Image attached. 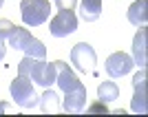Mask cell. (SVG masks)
Segmentation results:
<instances>
[{
  "instance_id": "cell-17",
  "label": "cell",
  "mask_w": 148,
  "mask_h": 117,
  "mask_svg": "<svg viewBox=\"0 0 148 117\" xmlns=\"http://www.w3.org/2000/svg\"><path fill=\"white\" fill-rule=\"evenodd\" d=\"M53 5L60 11H73L75 7H77V0H53Z\"/></svg>"
},
{
  "instance_id": "cell-18",
  "label": "cell",
  "mask_w": 148,
  "mask_h": 117,
  "mask_svg": "<svg viewBox=\"0 0 148 117\" xmlns=\"http://www.w3.org/2000/svg\"><path fill=\"white\" fill-rule=\"evenodd\" d=\"M88 113H108V108H106V102H102V104H93V106H88Z\"/></svg>"
},
{
  "instance_id": "cell-4",
  "label": "cell",
  "mask_w": 148,
  "mask_h": 117,
  "mask_svg": "<svg viewBox=\"0 0 148 117\" xmlns=\"http://www.w3.org/2000/svg\"><path fill=\"white\" fill-rule=\"evenodd\" d=\"M9 91H11V97L13 102L20 106V108H33V106L38 104V93L36 88H33V82L27 77V75H20L11 82V86H9Z\"/></svg>"
},
{
  "instance_id": "cell-12",
  "label": "cell",
  "mask_w": 148,
  "mask_h": 117,
  "mask_svg": "<svg viewBox=\"0 0 148 117\" xmlns=\"http://www.w3.org/2000/svg\"><path fill=\"white\" fill-rule=\"evenodd\" d=\"M148 0H137V2H133V5L128 7V11H126V16H128V22L135 27H146L148 22Z\"/></svg>"
},
{
  "instance_id": "cell-19",
  "label": "cell",
  "mask_w": 148,
  "mask_h": 117,
  "mask_svg": "<svg viewBox=\"0 0 148 117\" xmlns=\"http://www.w3.org/2000/svg\"><path fill=\"white\" fill-rule=\"evenodd\" d=\"M5 53H7V47H5V40H0V62L5 60Z\"/></svg>"
},
{
  "instance_id": "cell-10",
  "label": "cell",
  "mask_w": 148,
  "mask_h": 117,
  "mask_svg": "<svg viewBox=\"0 0 148 117\" xmlns=\"http://www.w3.org/2000/svg\"><path fill=\"white\" fill-rule=\"evenodd\" d=\"M66 97H64V102H62V111L64 113H73V115H77V113H82L84 108H86V86H80L75 88V91H69L64 93Z\"/></svg>"
},
{
  "instance_id": "cell-15",
  "label": "cell",
  "mask_w": 148,
  "mask_h": 117,
  "mask_svg": "<svg viewBox=\"0 0 148 117\" xmlns=\"http://www.w3.org/2000/svg\"><path fill=\"white\" fill-rule=\"evenodd\" d=\"M38 104H40L42 113H58L60 111V97H58L56 91H44L42 97L38 99Z\"/></svg>"
},
{
  "instance_id": "cell-6",
  "label": "cell",
  "mask_w": 148,
  "mask_h": 117,
  "mask_svg": "<svg viewBox=\"0 0 148 117\" xmlns=\"http://www.w3.org/2000/svg\"><path fill=\"white\" fill-rule=\"evenodd\" d=\"M49 31L53 38H66L77 31V18L73 11H58L56 18H51Z\"/></svg>"
},
{
  "instance_id": "cell-16",
  "label": "cell",
  "mask_w": 148,
  "mask_h": 117,
  "mask_svg": "<svg viewBox=\"0 0 148 117\" xmlns=\"http://www.w3.org/2000/svg\"><path fill=\"white\" fill-rule=\"evenodd\" d=\"M13 29H16L13 22H9V20H0V40H7V38L13 33Z\"/></svg>"
},
{
  "instance_id": "cell-9",
  "label": "cell",
  "mask_w": 148,
  "mask_h": 117,
  "mask_svg": "<svg viewBox=\"0 0 148 117\" xmlns=\"http://www.w3.org/2000/svg\"><path fill=\"white\" fill-rule=\"evenodd\" d=\"M133 88H135V95H133V102H130V111L133 113H146V68H139V73L133 77Z\"/></svg>"
},
{
  "instance_id": "cell-3",
  "label": "cell",
  "mask_w": 148,
  "mask_h": 117,
  "mask_svg": "<svg viewBox=\"0 0 148 117\" xmlns=\"http://www.w3.org/2000/svg\"><path fill=\"white\" fill-rule=\"evenodd\" d=\"M20 16L27 27H40L51 16L49 0H20Z\"/></svg>"
},
{
  "instance_id": "cell-5",
  "label": "cell",
  "mask_w": 148,
  "mask_h": 117,
  "mask_svg": "<svg viewBox=\"0 0 148 117\" xmlns=\"http://www.w3.org/2000/svg\"><path fill=\"white\" fill-rule=\"evenodd\" d=\"M71 62L80 73H93L97 64V53L88 42H77L71 49Z\"/></svg>"
},
{
  "instance_id": "cell-20",
  "label": "cell",
  "mask_w": 148,
  "mask_h": 117,
  "mask_svg": "<svg viewBox=\"0 0 148 117\" xmlns=\"http://www.w3.org/2000/svg\"><path fill=\"white\" fill-rule=\"evenodd\" d=\"M2 2H5V0H0V7H2Z\"/></svg>"
},
{
  "instance_id": "cell-13",
  "label": "cell",
  "mask_w": 148,
  "mask_h": 117,
  "mask_svg": "<svg viewBox=\"0 0 148 117\" xmlns=\"http://www.w3.org/2000/svg\"><path fill=\"white\" fill-rule=\"evenodd\" d=\"M102 13V0H82L80 16L84 22H95Z\"/></svg>"
},
{
  "instance_id": "cell-7",
  "label": "cell",
  "mask_w": 148,
  "mask_h": 117,
  "mask_svg": "<svg viewBox=\"0 0 148 117\" xmlns=\"http://www.w3.org/2000/svg\"><path fill=\"white\" fill-rule=\"evenodd\" d=\"M133 66H135L133 57L122 53V51L108 55V60H106V73H108V77H124V75H128L133 71Z\"/></svg>"
},
{
  "instance_id": "cell-8",
  "label": "cell",
  "mask_w": 148,
  "mask_h": 117,
  "mask_svg": "<svg viewBox=\"0 0 148 117\" xmlns=\"http://www.w3.org/2000/svg\"><path fill=\"white\" fill-rule=\"evenodd\" d=\"M56 64V84L62 88L64 93H69V91H75V88H80V86H84L77 77H75V73L71 71V66H69L66 62H62V60H56L53 62Z\"/></svg>"
},
{
  "instance_id": "cell-1",
  "label": "cell",
  "mask_w": 148,
  "mask_h": 117,
  "mask_svg": "<svg viewBox=\"0 0 148 117\" xmlns=\"http://www.w3.org/2000/svg\"><path fill=\"white\" fill-rule=\"evenodd\" d=\"M18 73L27 75L31 82H36V84H40L44 88L56 84V64H49V62L38 60V57L25 55L18 62Z\"/></svg>"
},
{
  "instance_id": "cell-11",
  "label": "cell",
  "mask_w": 148,
  "mask_h": 117,
  "mask_svg": "<svg viewBox=\"0 0 148 117\" xmlns=\"http://www.w3.org/2000/svg\"><path fill=\"white\" fill-rule=\"evenodd\" d=\"M133 62L139 68H146V29L139 27V31L133 38Z\"/></svg>"
},
{
  "instance_id": "cell-14",
  "label": "cell",
  "mask_w": 148,
  "mask_h": 117,
  "mask_svg": "<svg viewBox=\"0 0 148 117\" xmlns=\"http://www.w3.org/2000/svg\"><path fill=\"white\" fill-rule=\"evenodd\" d=\"M97 97L102 99V102H106V104H111V102H115V99L119 97V86L111 80L102 82L97 86Z\"/></svg>"
},
{
  "instance_id": "cell-2",
  "label": "cell",
  "mask_w": 148,
  "mask_h": 117,
  "mask_svg": "<svg viewBox=\"0 0 148 117\" xmlns=\"http://www.w3.org/2000/svg\"><path fill=\"white\" fill-rule=\"evenodd\" d=\"M9 47L16 51H22L25 55L29 57H38V60H44L47 57V47H44L38 38H33L27 29H22V27H16L13 29V33L9 38Z\"/></svg>"
}]
</instances>
